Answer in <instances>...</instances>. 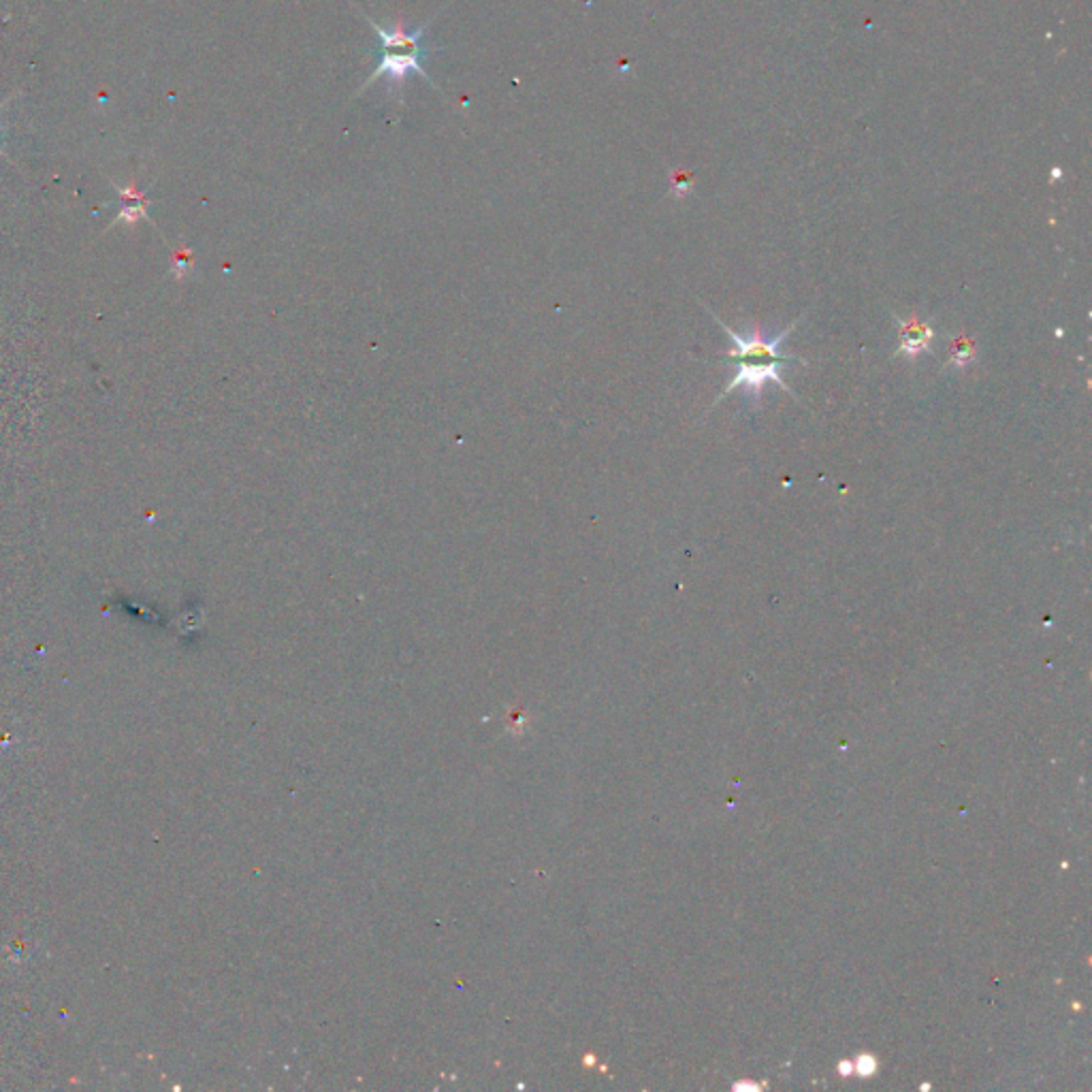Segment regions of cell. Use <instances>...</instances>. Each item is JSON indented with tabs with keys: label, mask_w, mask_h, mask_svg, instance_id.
<instances>
[{
	"label": "cell",
	"mask_w": 1092,
	"mask_h": 1092,
	"mask_svg": "<svg viewBox=\"0 0 1092 1092\" xmlns=\"http://www.w3.org/2000/svg\"><path fill=\"white\" fill-rule=\"evenodd\" d=\"M715 323H720L725 331V336L730 337L732 341V350L727 352V357H730L732 363H736V376H732V380L727 382V387L723 389V393L720 398L715 400L722 401L725 395H730L736 389H743L747 393V398H754L755 401L762 398V391L768 382H775L781 391H786L791 395V389L786 384V380L781 378V366H786L789 361H796V363H807L805 357H798V355H784L781 352V344L789 337L791 331L798 325V320L794 323L787 325L781 334L773 339H768L762 329L757 325L752 329V336L743 337L738 336L736 331H732L725 323H722L720 318L713 316Z\"/></svg>",
	"instance_id": "1"
},
{
	"label": "cell",
	"mask_w": 1092,
	"mask_h": 1092,
	"mask_svg": "<svg viewBox=\"0 0 1092 1092\" xmlns=\"http://www.w3.org/2000/svg\"><path fill=\"white\" fill-rule=\"evenodd\" d=\"M366 21H369L373 30H376L380 48H378V67L366 81V85H363L361 92L369 88V85L380 80L382 75L389 80L391 90H400L401 83L408 80V75H423L427 81H432L430 75L425 73L427 51H430L423 43L427 24L421 26L419 30L408 32L403 28L401 21H398L393 28H382L369 17H366Z\"/></svg>",
	"instance_id": "2"
},
{
	"label": "cell",
	"mask_w": 1092,
	"mask_h": 1092,
	"mask_svg": "<svg viewBox=\"0 0 1092 1092\" xmlns=\"http://www.w3.org/2000/svg\"><path fill=\"white\" fill-rule=\"evenodd\" d=\"M894 320L901 327V346H898L896 355H905L909 359H915L922 352H930V344L935 339V329L926 320H919L912 316L903 320L901 316H894Z\"/></svg>",
	"instance_id": "3"
},
{
	"label": "cell",
	"mask_w": 1092,
	"mask_h": 1092,
	"mask_svg": "<svg viewBox=\"0 0 1092 1092\" xmlns=\"http://www.w3.org/2000/svg\"><path fill=\"white\" fill-rule=\"evenodd\" d=\"M976 352H978V350H976V339L960 336V337H956L954 341H951V350H949L947 366H949V368L956 366L958 369L967 368L971 361H976Z\"/></svg>",
	"instance_id": "4"
}]
</instances>
